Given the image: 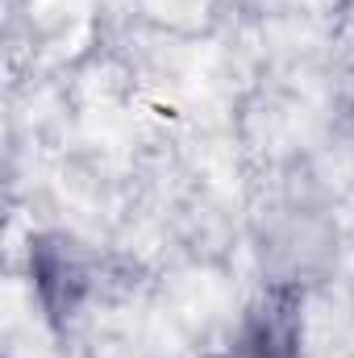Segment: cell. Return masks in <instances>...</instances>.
I'll return each mask as SVG.
<instances>
[{
	"label": "cell",
	"mask_w": 354,
	"mask_h": 358,
	"mask_svg": "<svg viewBox=\"0 0 354 358\" xmlns=\"http://www.w3.org/2000/svg\"><path fill=\"white\" fill-rule=\"evenodd\" d=\"M300 350V292L296 283H275L246 313L229 358H296Z\"/></svg>",
	"instance_id": "obj_2"
},
{
	"label": "cell",
	"mask_w": 354,
	"mask_h": 358,
	"mask_svg": "<svg viewBox=\"0 0 354 358\" xmlns=\"http://www.w3.org/2000/svg\"><path fill=\"white\" fill-rule=\"evenodd\" d=\"M29 271H34V287H38V300L50 321L76 317L92 292L88 259H84L80 242H71L63 234H46L29 246Z\"/></svg>",
	"instance_id": "obj_1"
}]
</instances>
